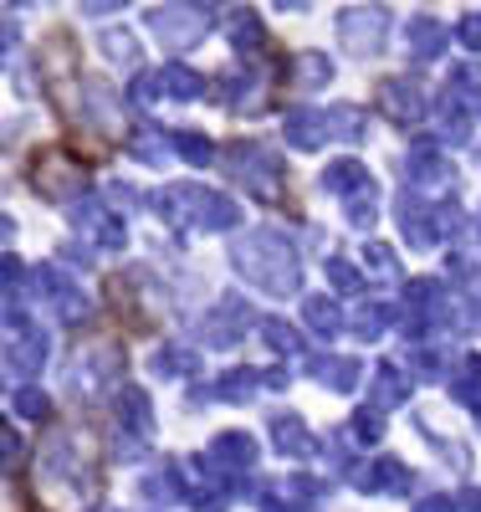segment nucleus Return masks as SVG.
Wrapping results in <instances>:
<instances>
[{"label":"nucleus","mask_w":481,"mask_h":512,"mask_svg":"<svg viewBox=\"0 0 481 512\" xmlns=\"http://www.w3.org/2000/svg\"><path fill=\"white\" fill-rule=\"evenodd\" d=\"M384 6H354V11H343L338 16V36H343V47L348 52H379L384 47Z\"/></svg>","instance_id":"1"},{"label":"nucleus","mask_w":481,"mask_h":512,"mask_svg":"<svg viewBox=\"0 0 481 512\" xmlns=\"http://www.w3.org/2000/svg\"><path fill=\"white\" fill-rule=\"evenodd\" d=\"M149 26L159 31V41H169V47H190V41L205 36V16L195 6H164L149 16Z\"/></svg>","instance_id":"2"},{"label":"nucleus","mask_w":481,"mask_h":512,"mask_svg":"<svg viewBox=\"0 0 481 512\" xmlns=\"http://www.w3.org/2000/svg\"><path fill=\"white\" fill-rule=\"evenodd\" d=\"M410 41H415V52H420V57L441 52V26H435V21H415V26H410Z\"/></svg>","instance_id":"3"},{"label":"nucleus","mask_w":481,"mask_h":512,"mask_svg":"<svg viewBox=\"0 0 481 512\" xmlns=\"http://www.w3.org/2000/svg\"><path fill=\"white\" fill-rule=\"evenodd\" d=\"M103 47H108V57H123V62H134V41H128L123 31H108V36H103Z\"/></svg>","instance_id":"4"},{"label":"nucleus","mask_w":481,"mask_h":512,"mask_svg":"<svg viewBox=\"0 0 481 512\" xmlns=\"http://www.w3.org/2000/svg\"><path fill=\"white\" fill-rule=\"evenodd\" d=\"M118 6H123V0H82L87 16H103V11H118Z\"/></svg>","instance_id":"5"},{"label":"nucleus","mask_w":481,"mask_h":512,"mask_svg":"<svg viewBox=\"0 0 481 512\" xmlns=\"http://www.w3.org/2000/svg\"><path fill=\"white\" fill-rule=\"evenodd\" d=\"M461 36H466V41H471V47H481V16H471V21H466V26H461Z\"/></svg>","instance_id":"6"}]
</instances>
